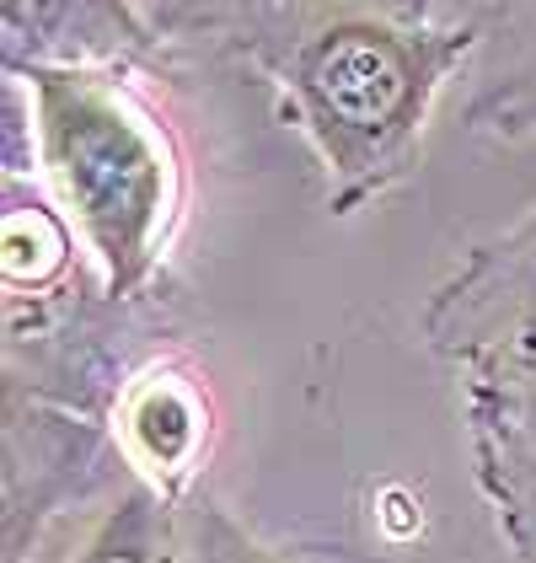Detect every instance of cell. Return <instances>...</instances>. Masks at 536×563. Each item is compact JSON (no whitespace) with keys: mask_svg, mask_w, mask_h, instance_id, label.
Here are the masks:
<instances>
[{"mask_svg":"<svg viewBox=\"0 0 536 563\" xmlns=\"http://www.w3.org/2000/svg\"><path fill=\"white\" fill-rule=\"evenodd\" d=\"M167 44L258 70L327 173V210L359 216L413 173L440 91L472 70L489 0H204L150 5Z\"/></svg>","mask_w":536,"mask_h":563,"instance_id":"6da1fadb","label":"cell"},{"mask_svg":"<svg viewBox=\"0 0 536 563\" xmlns=\"http://www.w3.org/2000/svg\"><path fill=\"white\" fill-rule=\"evenodd\" d=\"M11 76V70H5ZM38 130V183L76 225L108 296L167 285L182 220V151L124 70H22Z\"/></svg>","mask_w":536,"mask_h":563,"instance_id":"7a4b0ae2","label":"cell"},{"mask_svg":"<svg viewBox=\"0 0 536 563\" xmlns=\"http://www.w3.org/2000/svg\"><path fill=\"white\" fill-rule=\"evenodd\" d=\"M167 339H178V296L161 285L119 301L87 258L54 290H5V397H33L113 424L134 376L167 360Z\"/></svg>","mask_w":536,"mask_h":563,"instance_id":"3957f363","label":"cell"},{"mask_svg":"<svg viewBox=\"0 0 536 563\" xmlns=\"http://www.w3.org/2000/svg\"><path fill=\"white\" fill-rule=\"evenodd\" d=\"M130 477L113 424L5 397V563H22L54 520Z\"/></svg>","mask_w":536,"mask_h":563,"instance_id":"277c9868","label":"cell"},{"mask_svg":"<svg viewBox=\"0 0 536 563\" xmlns=\"http://www.w3.org/2000/svg\"><path fill=\"white\" fill-rule=\"evenodd\" d=\"M536 328V210L478 242L435 285L424 306V339L461 371Z\"/></svg>","mask_w":536,"mask_h":563,"instance_id":"5b68a950","label":"cell"},{"mask_svg":"<svg viewBox=\"0 0 536 563\" xmlns=\"http://www.w3.org/2000/svg\"><path fill=\"white\" fill-rule=\"evenodd\" d=\"M150 5L130 0H5L0 65L22 70H139L167 54Z\"/></svg>","mask_w":536,"mask_h":563,"instance_id":"8992f818","label":"cell"},{"mask_svg":"<svg viewBox=\"0 0 536 563\" xmlns=\"http://www.w3.org/2000/svg\"><path fill=\"white\" fill-rule=\"evenodd\" d=\"M22 563H210V499H167L130 473L54 520Z\"/></svg>","mask_w":536,"mask_h":563,"instance_id":"52a82bcc","label":"cell"},{"mask_svg":"<svg viewBox=\"0 0 536 563\" xmlns=\"http://www.w3.org/2000/svg\"><path fill=\"white\" fill-rule=\"evenodd\" d=\"M113 440L134 477H145L167 499H193L215 440V408L199 371H188L178 354L145 365L113 408Z\"/></svg>","mask_w":536,"mask_h":563,"instance_id":"ba28073f","label":"cell"},{"mask_svg":"<svg viewBox=\"0 0 536 563\" xmlns=\"http://www.w3.org/2000/svg\"><path fill=\"white\" fill-rule=\"evenodd\" d=\"M467 124L526 140L536 134V0H489L483 44L467 70Z\"/></svg>","mask_w":536,"mask_h":563,"instance_id":"9c48e42d","label":"cell"},{"mask_svg":"<svg viewBox=\"0 0 536 563\" xmlns=\"http://www.w3.org/2000/svg\"><path fill=\"white\" fill-rule=\"evenodd\" d=\"M87 263V247L38 177L0 173V290L38 296L65 285Z\"/></svg>","mask_w":536,"mask_h":563,"instance_id":"30bf717a","label":"cell"},{"mask_svg":"<svg viewBox=\"0 0 536 563\" xmlns=\"http://www.w3.org/2000/svg\"><path fill=\"white\" fill-rule=\"evenodd\" d=\"M210 563H370L355 548L338 542H306V548H268L247 537L221 505H210Z\"/></svg>","mask_w":536,"mask_h":563,"instance_id":"8fae6325","label":"cell"},{"mask_svg":"<svg viewBox=\"0 0 536 563\" xmlns=\"http://www.w3.org/2000/svg\"><path fill=\"white\" fill-rule=\"evenodd\" d=\"M489 360H504V365H521V371H536V328H526L515 344H504L499 354H489Z\"/></svg>","mask_w":536,"mask_h":563,"instance_id":"7c38bea8","label":"cell"}]
</instances>
